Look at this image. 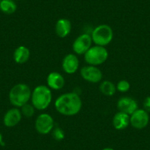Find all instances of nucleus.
I'll use <instances>...</instances> for the list:
<instances>
[{
	"instance_id": "obj_1",
	"label": "nucleus",
	"mask_w": 150,
	"mask_h": 150,
	"mask_svg": "<svg viewBox=\"0 0 150 150\" xmlns=\"http://www.w3.org/2000/svg\"><path fill=\"white\" fill-rule=\"evenodd\" d=\"M83 107L80 95L75 92H68L60 95L54 101V108L60 114L73 116L78 114Z\"/></svg>"
},
{
	"instance_id": "obj_2",
	"label": "nucleus",
	"mask_w": 150,
	"mask_h": 150,
	"mask_svg": "<svg viewBox=\"0 0 150 150\" xmlns=\"http://www.w3.org/2000/svg\"><path fill=\"white\" fill-rule=\"evenodd\" d=\"M30 101L35 110H44L47 109L52 101V90L45 85L36 86L32 91Z\"/></svg>"
},
{
	"instance_id": "obj_3",
	"label": "nucleus",
	"mask_w": 150,
	"mask_h": 150,
	"mask_svg": "<svg viewBox=\"0 0 150 150\" xmlns=\"http://www.w3.org/2000/svg\"><path fill=\"white\" fill-rule=\"evenodd\" d=\"M32 91L25 83L15 85L9 92V100L15 108H21L28 103L31 99Z\"/></svg>"
},
{
	"instance_id": "obj_4",
	"label": "nucleus",
	"mask_w": 150,
	"mask_h": 150,
	"mask_svg": "<svg viewBox=\"0 0 150 150\" xmlns=\"http://www.w3.org/2000/svg\"><path fill=\"white\" fill-rule=\"evenodd\" d=\"M91 36L94 45L105 47L112 41L113 30L108 24H99L93 28Z\"/></svg>"
},
{
	"instance_id": "obj_5",
	"label": "nucleus",
	"mask_w": 150,
	"mask_h": 150,
	"mask_svg": "<svg viewBox=\"0 0 150 150\" xmlns=\"http://www.w3.org/2000/svg\"><path fill=\"white\" fill-rule=\"evenodd\" d=\"M109 53L105 47L93 45L85 53V61L88 65L98 66L102 65L108 60Z\"/></svg>"
},
{
	"instance_id": "obj_6",
	"label": "nucleus",
	"mask_w": 150,
	"mask_h": 150,
	"mask_svg": "<svg viewBox=\"0 0 150 150\" xmlns=\"http://www.w3.org/2000/svg\"><path fill=\"white\" fill-rule=\"evenodd\" d=\"M36 131L41 135H47L54 127V121L52 116L47 112H43L37 116L35 122Z\"/></svg>"
},
{
	"instance_id": "obj_7",
	"label": "nucleus",
	"mask_w": 150,
	"mask_h": 150,
	"mask_svg": "<svg viewBox=\"0 0 150 150\" xmlns=\"http://www.w3.org/2000/svg\"><path fill=\"white\" fill-rule=\"evenodd\" d=\"M93 41L89 33H83L74 40L72 44V50L77 55H84L85 53L92 47Z\"/></svg>"
},
{
	"instance_id": "obj_8",
	"label": "nucleus",
	"mask_w": 150,
	"mask_h": 150,
	"mask_svg": "<svg viewBox=\"0 0 150 150\" xmlns=\"http://www.w3.org/2000/svg\"><path fill=\"white\" fill-rule=\"evenodd\" d=\"M80 75L82 78L86 82L93 84L102 82L103 74L97 66L87 65L80 69Z\"/></svg>"
},
{
	"instance_id": "obj_9",
	"label": "nucleus",
	"mask_w": 150,
	"mask_h": 150,
	"mask_svg": "<svg viewBox=\"0 0 150 150\" xmlns=\"http://www.w3.org/2000/svg\"><path fill=\"white\" fill-rule=\"evenodd\" d=\"M149 122V112L145 110H138L129 116V123L131 126L136 129H143L146 127Z\"/></svg>"
},
{
	"instance_id": "obj_10",
	"label": "nucleus",
	"mask_w": 150,
	"mask_h": 150,
	"mask_svg": "<svg viewBox=\"0 0 150 150\" xmlns=\"http://www.w3.org/2000/svg\"><path fill=\"white\" fill-rule=\"evenodd\" d=\"M62 68L68 74H73L77 72L80 68V60L77 54L74 53L66 54L62 61Z\"/></svg>"
},
{
	"instance_id": "obj_11",
	"label": "nucleus",
	"mask_w": 150,
	"mask_h": 150,
	"mask_svg": "<svg viewBox=\"0 0 150 150\" xmlns=\"http://www.w3.org/2000/svg\"><path fill=\"white\" fill-rule=\"evenodd\" d=\"M119 111L127 113L129 116L138 109L137 101L130 96H122L117 101L116 104Z\"/></svg>"
},
{
	"instance_id": "obj_12",
	"label": "nucleus",
	"mask_w": 150,
	"mask_h": 150,
	"mask_svg": "<svg viewBox=\"0 0 150 150\" xmlns=\"http://www.w3.org/2000/svg\"><path fill=\"white\" fill-rule=\"evenodd\" d=\"M21 119H22V114L19 108H11L7 111L4 116V125L8 127H13L20 123Z\"/></svg>"
},
{
	"instance_id": "obj_13",
	"label": "nucleus",
	"mask_w": 150,
	"mask_h": 150,
	"mask_svg": "<svg viewBox=\"0 0 150 150\" xmlns=\"http://www.w3.org/2000/svg\"><path fill=\"white\" fill-rule=\"evenodd\" d=\"M47 86L51 90H61L65 86V78L59 72H50L47 77Z\"/></svg>"
},
{
	"instance_id": "obj_14",
	"label": "nucleus",
	"mask_w": 150,
	"mask_h": 150,
	"mask_svg": "<svg viewBox=\"0 0 150 150\" xmlns=\"http://www.w3.org/2000/svg\"><path fill=\"white\" fill-rule=\"evenodd\" d=\"M72 25L71 21L67 18H60L55 24V33L60 38H64L70 35Z\"/></svg>"
},
{
	"instance_id": "obj_15",
	"label": "nucleus",
	"mask_w": 150,
	"mask_h": 150,
	"mask_svg": "<svg viewBox=\"0 0 150 150\" xmlns=\"http://www.w3.org/2000/svg\"><path fill=\"white\" fill-rule=\"evenodd\" d=\"M130 125L129 116L121 111H118L112 118V126L116 130H123Z\"/></svg>"
},
{
	"instance_id": "obj_16",
	"label": "nucleus",
	"mask_w": 150,
	"mask_h": 150,
	"mask_svg": "<svg viewBox=\"0 0 150 150\" xmlns=\"http://www.w3.org/2000/svg\"><path fill=\"white\" fill-rule=\"evenodd\" d=\"M30 57V51L26 46H19L13 52V60L18 64H24Z\"/></svg>"
},
{
	"instance_id": "obj_17",
	"label": "nucleus",
	"mask_w": 150,
	"mask_h": 150,
	"mask_svg": "<svg viewBox=\"0 0 150 150\" xmlns=\"http://www.w3.org/2000/svg\"><path fill=\"white\" fill-rule=\"evenodd\" d=\"M99 91L106 96H112L116 93V86L110 80H103L100 82L99 87Z\"/></svg>"
},
{
	"instance_id": "obj_18",
	"label": "nucleus",
	"mask_w": 150,
	"mask_h": 150,
	"mask_svg": "<svg viewBox=\"0 0 150 150\" xmlns=\"http://www.w3.org/2000/svg\"><path fill=\"white\" fill-rule=\"evenodd\" d=\"M17 5L14 0H1L0 10L5 14H13L16 12Z\"/></svg>"
},
{
	"instance_id": "obj_19",
	"label": "nucleus",
	"mask_w": 150,
	"mask_h": 150,
	"mask_svg": "<svg viewBox=\"0 0 150 150\" xmlns=\"http://www.w3.org/2000/svg\"><path fill=\"white\" fill-rule=\"evenodd\" d=\"M21 110L22 116H24L25 118H32L35 114V108H34L31 103H27L25 105L21 107Z\"/></svg>"
},
{
	"instance_id": "obj_20",
	"label": "nucleus",
	"mask_w": 150,
	"mask_h": 150,
	"mask_svg": "<svg viewBox=\"0 0 150 150\" xmlns=\"http://www.w3.org/2000/svg\"><path fill=\"white\" fill-rule=\"evenodd\" d=\"M52 135L53 138L55 141H60L64 139L65 138V132L60 127H56L53 128L52 131Z\"/></svg>"
},
{
	"instance_id": "obj_21",
	"label": "nucleus",
	"mask_w": 150,
	"mask_h": 150,
	"mask_svg": "<svg viewBox=\"0 0 150 150\" xmlns=\"http://www.w3.org/2000/svg\"><path fill=\"white\" fill-rule=\"evenodd\" d=\"M130 88V84L126 80H122L116 85V90L121 93H126Z\"/></svg>"
},
{
	"instance_id": "obj_22",
	"label": "nucleus",
	"mask_w": 150,
	"mask_h": 150,
	"mask_svg": "<svg viewBox=\"0 0 150 150\" xmlns=\"http://www.w3.org/2000/svg\"><path fill=\"white\" fill-rule=\"evenodd\" d=\"M143 109L145 110L146 112H150V96H147L144 99V102H143Z\"/></svg>"
},
{
	"instance_id": "obj_23",
	"label": "nucleus",
	"mask_w": 150,
	"mask_h": 150,
	"mask_svg": "<svg viewBox=\"0 0 150 150\" xmlns=\"http://www.w3.org/2000/svg\"><path fill=\"white\" fill-rule=\"evenodd\" d=\"M0 144H2V145H4L3 138H2V135L1 133H0Z\"/></svg>"
},
{
	"instance_id": "obj_24",
	"label": "nucleus",
	"mask_w": 150,
	"mask_h": 150,
	"mask_svg": "<svg viewBox=\"0 0 150 150\" xmlns=\"http://www.w3.org/2000/svg\"><path fill=\"white\" fill-rule=\"evenodd\" d=\"M102 150H114V149H112V148H109V147H108V148L103 149Z\"/></svg>"
},
{
	"instance_id": "obj_25",
	"label": "nucleus",
	"mask_w": 150,
	"mask_h": 150,
	"mask_svg": "<svg viewBox=\"0 0 150 150\" xmlns=\"http://www.w3.org/2000/svg\"><path fill=\"white\" fill-rule=\"evenodd\" d=\"M0 2H1V0H0Z\"/></svg>"
},
{
	"instance_id": "obj_26",
	"label": "nucleus",
	"mask_w": 150,
	"mask_h": 150,
	"mask_svg": "<svg viewBox=\"0 0 150 150\" xmlns=\"http://www.w3.org/2000/svg\"><path fill=\"white\" fill-rule=\"evenodd\" d=\"M14 1H15V0H14Z\"/></svg>"
}]
</instances>
